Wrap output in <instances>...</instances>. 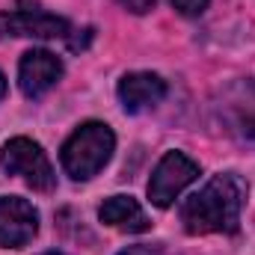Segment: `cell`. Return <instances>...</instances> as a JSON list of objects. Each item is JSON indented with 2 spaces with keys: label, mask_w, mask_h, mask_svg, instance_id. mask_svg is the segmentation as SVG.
<instances>
[{
  "label": "cell",
  "mask_w": 255,
  "mask_h": 255,
  "mask_svg": "<svg viewBox=\"0 0 255 255\" xmlns=\"http://www.w3.org/2000/svg\"><path fill=\"white\" fill-rule=\"evenodd\" d=\"M247 181L235 172L214 175L199 193L181 205V223L190 235H232L241 226V211L247 205Z\"/></svg>",
  "instance_id": "6da1fadb"
},
{
  "label": "cell",
  "mask_w": 255,
  "mask_h": 255,
  "mask_svg": "<svg viewBox=\"0 0 255 255\" xmlns=\"http://www.w3.org/2000/svg\"><path fill=\"white\" fill-rule=\"evenodd\" d=\"M113 148H116V136L104 122H83L63 142L60 160H63L65 175L74 181H89L107 166V160L113 157Z\"/></svg>",
  "instance_id": "7a4b0ae2"
},
{
  "label": "cell",
  "mask_w": 255,
  "mask_h": 255,
  "mask_svg": "<svg viewBox=\"0 0 255 255\" xmlns=\"http://www.w3.org/2000/svg\"><path fill=\"white\" fill-rule=\"evenodd\" d=\"M0 166L9 175H21L33 190L51 193L54 184H57V175H54V166H51L48 154L42 151L39 142H33L27 136H15V139L3 142V148H0Z\"/></svg>",
  "instance_id": "3957f363"
},
{
  "label": "cell",
  "mask_w": 255,
  "mask_h": 255,
  "mask_svg": "<svg viewBox=\"0 0 255 255\" xmlns=\"http://www.w3.org/2000/svg\"><path fill=\"white\" fill-rule=\"evenodd\" d=\"M196 178H199V163L193 157H187L184 151H166L157 160V166H154V172L148 178V199H151V205L169 208Z\"/></svg>",
  "instance_id": "277c9868"
},
{
  "label": "cell",
  "mask_w": 255,
  "mask_h": 255,
  "mask_svg": "<svg viewBox=\"0 0 255 255\" xmlns=\"http://www.w3.org/2000/svg\"><path fill=\"white\" fill-rule=\"evenodd\" d=\"M39 232L36 208L21 196H0V247L21 250Z\"/></svg>",
  "instance_id": "5b68a950"
},
{
  "label": "cell",
  "mask_w": 255,
  "mask_h": 255,
  "mask_svg": "<svg viewBox=\"0 0 255 255\" xmlns=\"http://www.w3.org/2000/svg\"><path fill=\"white\" fill-rule=\"evenodd\" d=\"M60 77H63L60 57L45 51V48L27 51L18 63V86L27 98H42L45 92H51L57 86Z\"/></svg>",
  "instance_id": "8992f818"
},
{
  "label": "cell",
  "mask_w": 255,
  "mask_h": 255,
  "mask_svg": "<svg viewBox=\"0 0 255 255\" xmlns=\"http://www.w3.org/2000/svg\"><path fill=\"white\" fill-rule=\"evenodd\" d=\"M3 27L12 36H30V39H68L71 27L60 15H51L45 9H15L3 15Z\"/></svg>",
  "instance_id": "52a82bcc"
},
{
  "label": "cell",
  "mask_w": 255,
  "mask_h": 255,
  "mask_svg": "<svg viewBox=\"0 0 255 255\" xmlns=\"http://www.w3.org/2000/svg\"><path fill=\"white\" fill-rule=\"evenodd\" d=\"M166 98V80L151 71H130L119 80V101L128 113H142Z\"/></svg>",
  "instance_id": "ba28073f"
},
{
  "label": "cell",
  "mask_w": 255,
  "mask_h": 255,
  "mask_svg": "<svg viewBox=\"0 0 255 255\" xmlns=\"http://www.w3.org/2000/svg\"><path fill=\"white\" fill-rule=\"evenodd\" d=\"M101 223L122 229V232H145L151 226V220L145 217V211L139 208V202L133 196H110L104 199V205L98 208Z\"/></svg>",
  "instance_id": "9c48e42d"
},
{
  "label": "cell",
  "mask_w": 255,
  "mask_h": 255,
  "mask_svg": "<svg viewBox=\"0 0 255 255\" xmlns=\"http://www.w3.org/2000/svg\"><path fill=\"white\" fill-rule=\"evenodd\" d=\"M172 6H175V12H181L184 18H196V15H202V12L208 9V0H172Z\"/></svg>",
  "instance_id": "30bf717a"
},
{
  "label": "cell",
  "mask_w": 255,
  "mask_h": 255,
  "mask_svg": "<svg viewBox=\"0 0 255 255\" xmlns=\"http://www.w3.org/2000/svg\"><path fill=\"white\" fill-rule=\"evenodd\" d=\"M119 3L125 6L128 12H133V15H145V12H151L157 6V0H119Z\"/></svg>",
  "instance_id": "8fae6325"
},
{
  "label": "cell",
  "mask_w": 255,
  "mask_h": 255,
  "mask_svg": "<svg viewBox=\"0 0 255 255\" xmlns=\"http://www.w3.org/2000/svg\"><path fill=\"white\" fill-rule=\"evenodd\" d=\"M119 255H160L154 247H128V250H122Z\"/></svg>",
  "instance_id": "7c38bea8"
},
{
  "label": "cell",
  "mask_w": 255,
  "mask_h": 255,
  "mask_svg": "<svg viewBox=\"0 0 255 255\" xmlns=\"http://www.w3.org/2000/svg\"><path fill=\"white\" fill-rule=\"evenodd\" d=\"M3 95H6V77L0 74V98H3Z\"/></svg>",
  "instance_id": "4fadbf2b"
},
{
  "label": "cell",
  "mask_w": 255,
  "mask_h": 255,
  "mask_svg": "<svg viewBox=\"0 0 255 255\" xmlns=\"http://www.w3.org/2000/svg\"><path fill=\"white\" fill-rule=\"evenodd\" d=\"M45 255H63V253H45Z\"/></svg>",
  "instance_id": "5bb4252c"
}]
</instances>
